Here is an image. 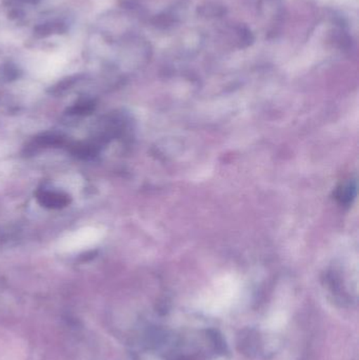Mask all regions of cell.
Wrapping results in <instances>:
<instances>
[{"instance_id": "cell-1", "label": "cell", "mask_w": 359, "mask_h": 360, "mask_svg": "<svg viewBox=\"0 0 359 360\" xmlns=\"http://www.w3.org/2000/svg\"><path fill=\"white\" fill-rule=\"evenodd\" d=\"M99 238V232L96 228H86L77 231L74 234L70 235L60 243V249L63 251H76V250L84 249L93 243H97Z\"/></svg>"}, {"instance_id": "cell-2", "label": "cell", "mask_w": 359, "mask_h": 360, "mask_svg": "<svg viewBox=\"0 0 359 360\" xmlns=\"http://www.w3.org/2000/svg\"><path fill=\"white\" fill-rule=\"evenodd\" d=\"M238 350L248 357H254L259 351V334L254 330H244L238 338Z\"/></svg>"}, {"instance_id": "cell-3", "label": "cell", "mask_w": 359, "mask_h": 360, "mask_svg": "<svg viewBox=\"0 0 359 360\" xmlns=\"http://www.w3.org/2000/svg\"><path fill=\"white\" fill-rule=\"evenodd\" d=\"M210 333L211 340H212L213 345H214L216 351H218L221 354H226L227 352V346H226L225 340H223V336L217 331H209Z\"/></svg>"}]
</instances>
